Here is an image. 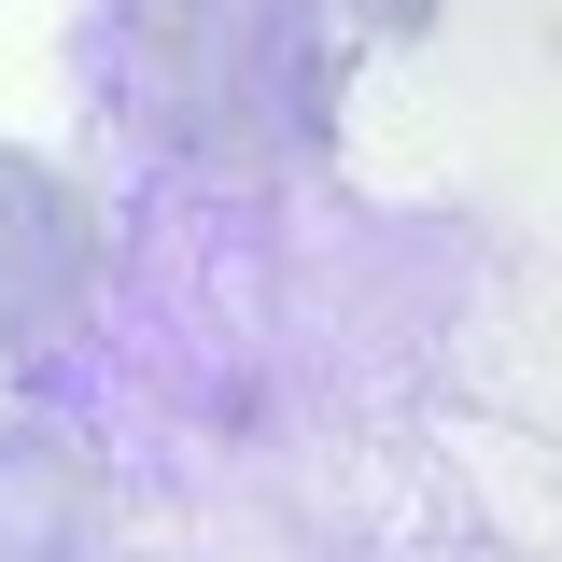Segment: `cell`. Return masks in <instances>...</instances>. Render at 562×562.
Here are the masks:
<instances>
[{"mask_svg": "<svg viewBox=\"0 0 562 562\" xmlns=\"http://www.w3.org/2000/svg\"><path fill=\"white\" fill-rule=\"evenodd\" d=\"M85 57L127 127L225 155V169H295L338 113L324 0H99Z\"/></svg>", "mask_w": 562, "mask_h": 562, "instance_id": "6da1fadb", "label": "cell"}, {"mask_svg": "<svg viewBox=\"0 0 562 562\" xmlns=\"http://www.w3.org/2000/svg\"><path fill=\"white\" fill-rule=\"evenodd\" d=\"M351 29H380V43H422V29H436V0H338Z\"/></svg>", "mask_w": 562, "mask_h": 562, "instance_id": "277c9868", "label": "cell"}, {"mask_svg": "<svg viewBox=\"0 0 562 562\" xmlns=\"http://www.w3.org/2000/svg\"><path fill=\"white\" fill-rule=\"evenodd\" d=\"M99 295V198L70 183L57 155L0 140V380L29 351H57Z\"/></svg>", "mask_w": 562, "mask_h": 562, "instance_id": "7a4b0ae2", "label": "cell"}, {"mask_svg": "<svg viewBox=\"0 0 562 562\" xmlns=\"http://www.w3.org/2000/svg\"><path fill=\"white\" fill-rule=\"evenodd\" d=\"M0 562H85V464L0 436Z\"/></svg>", "mask_w": 562, "mask_h": 562, "instance_id": "3957f363", "label": "cell"}]
</instances>
